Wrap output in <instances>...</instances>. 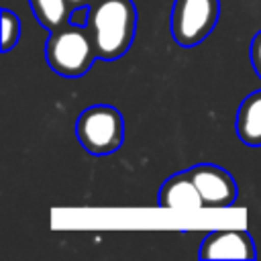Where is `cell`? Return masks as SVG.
I'll list each match as a JSON object with an SVG mask.
<instances>
[{
	"label": "cell",
	"instance_id": "cell-1",
	"mask_svg": "<svg viewBox=\"0 0 261 261\" xmlns=\"http://www.w3.org/2000/svg\"><path fill=\"white\" fill-rule=\"evenodd\" d=\"M86 27L98 59L114 61L122 57L135 41L137 6L133 0H94L88 6Z\"/></svg>",
	"mask_w": 261,
	"mask_h": 261
},
{
	"label": "cell",
	"instance_id": "cell-2",
	"mask_svg": "<svg viewBox=\"0 0 261 261\" xmlns=\"http://www.w3.org/2000/svg\"><path fill=\"white\" fill-rule=\"evenodd\" d=\"M98 53L86 24L67 22L49 31L45 41V59L49 67L63 77L84 75L96 61Z\"/></svg>",
	"mask_w": 261,
	"mask_h": 261
},
{
	"label": "cell",
	"instance_id": "cell-3",
	"mask_svg": "<svg viewBox=\"0 0 261 261\" xmlns=\"http://www.w3.org/2000/svg\"><path fill=\"white\" fill-rule=\"evenodd\" d=\"M75 137L92 155H110L118 151L124 139V120L120 110L108 104L86 108L75 120Z\"/></svg>",
	"mask_w": 261,
	"mask_h": 261
},
{
	"label": "cell",
	"instance_id": "cell-4",
	"mask_svg": "<svg viewBox=\"0 0 261 261\" xmlns=\"http://www.w3.org/2000/svg\"><path fill=\"white\" fill-rule=\"evenodd\" d=\"M220 0H175L171 10V35L175 43L194 47L216 27Z\"/></svg>",
	"mask_w": 261,
	"mask_h": 261
},
{
	"label": "cell",
	"instance_id": "cell-5",
	"mask_svg": "<svg viewBox=\"0 0 261 261\" xmlns=\"http://www.w3.org/2000/svg\"><path fill=\"white\" fill-rule=\"evenodd\" d=\"M188 171L200 190L204 208H228L234 204L239 190L234 177L226 169L212 163H200Z\"/></svg>",
	"mask_w": 261,
	"mask_h": 261
},
{
	"label": "cell",
	"instance_id": "cell-6",
	"mask_svg": "<svg viewBox=\"0 0 261 261\" xmlns=\"http://www.w3.org/2000/svg\"><path fill=\"white\" fill-rule=\"evenodd\" d=\"M202 259H255V243L243 228H220L204 237L200 245Z\"/></svg>",
	"mask_w": 261,
	"mask_h": 261
},
{
	"label": "cell",
	"instance_id": "cell-7",
	"mask_svg": "<svg viewBox=\"0 0 261 261\" xmlns=\"http://www.w3.org/2000/svg\"><path fill=\"white\" fill-rule=\"evenodd\" d=\"M159 206L169 210H200L204 200L198 186L194 184L190 171L171 175L159 190Z\"/></svg>",
	"mask_w": 261,
	"mask_h": 261
},
{
	"label": "cell",
	"instance_id": "cell-8",
	"mask_svg": "<svg viewBox=\"0 0 261 261\" xmlns=\"http://www.w3.org/2000/svg\"><path fill=\"white\" fill-rule=\"evenodd\" d=\"M237 135L249 147H261V90L251 92L237 110Z\"/></svg>",
	"mask_w": 261,
	"mask_h": 261
},
{
	"label": "cell",
	"instance_id": "cell-9",
	"mask_svg": "<svg viewBox=\"0 0 261 261\" xmlns=\"http://www.w3.org/2000/svg\"><path fill=\"white\" fill-rule=\"evenodd\" d=\"M35 18L47 31H55L67 22H71L73 8L67 0H29Z\"/></svg>",
	"mask_w": 261,
	"mask_h": 261
},
{
	"label": "cell",
	"instance_id": "cell-10",
	"mask_svg": "<svg viewBox=\"0 0 261 261\" xmlns=\"http://www.w3.org/2000/svg\"><path fill=\"white\" fill-rule=\"evenodd\" d=\"M18 39H20V20L12 10L4 8L2 10V51L4 53L10 51L18 43Z\"/></svg>",
	"mask_w": 261,
	"mask_h": 261
},
{
	"label": "cell",
	"instance_id": "cell-11",
	"mask_svg": "<svg viewBox=\"0 0 261 261\" xmlns=\"http://www.w3.org/2000/svg\"><path fill=\"white\" fill-rule=\"evenodd\" d=\"M251 63H253L255 73L261 77V31L251 41Z\"/></svg>",
	"mask_w": 261,
	"mask_h": 261
},
{
	"label": "cell",
	"instance_id": "cell-12",
	"mask_svg": "<svg viewBox=\"0 0 261 261\" xmlns=\"http://www.w3.org/2000/svg\"><path fill=\"white\" fill-rule=\"evenodd\" d=\"M67 2L71 4V8H73V10H77V8H88L94 0H67Z\"/></svg>",
	"mask_w": 261,
	"mask_h": 261
}]
</instances>
